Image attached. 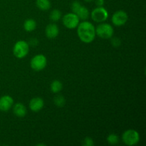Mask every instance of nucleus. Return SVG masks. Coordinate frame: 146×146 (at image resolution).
Wrapping results in <instances>:
<instances>
[{
    "label": "nucleus",
    "mask_w": 146,
    "mask_h": 146,
    "mask_svg": "<svg viewBox=\"0 0 146 146\" xmlns=\"http://www.w3.org/2000/svg\"><path fill=\"white\" fill-rule=\"evenodd\" d=\"M77 34L81 41L89 44L95 39V27L89 21H83L81 24H78Z\"/></svg>",
    "instance_id": "1"
},
{
    "label": "nucleus",
    "mask_w": 146,
    "mask_h": 146,
    "mask_svg": "<svg viewBox=\"0 0 146 146\" xmlns=\"http://www.w3.org/2000/svg\"><path fill=\"white\" fill-rule=\"evenodd\" d=\"M122 140L126 145H135L139 142L140 135L138 131L133 129L125 131L122 135Z\"/></svg>",
    "instance_id": "2"
},
{
    "label": "nucleus",
    "mask_w": 146,
    "mask_h": 146,
    "mask_svg": "<svg viewBox=\"0 0 146 146\" xmlns=\"http://www.w3.org/2000/svg\"><path fill=\"white\" fill-rule=\"evenodd\" d=\"M29 51V45L25 41H19L14 44L13 48V54L17 58H23L28 54Z\"/></svg>",
    "instance_id": "3"
},
{
    "label": "nucleus",
    "mask_w": 146,
    "mask_h": 146,
    "mask_svg": "<svg viewBox=\"0 0 146 146\" xmlns=\"http://www.w3.org/2000/svg\"><path fill=\"white\" fill-rule=\"evenodd\" d=\"M96 34L104 39H108L112 38L113 35V28L109 24L104 23L97 27L96 29Z\"/></svg>",
    "instance_id": "4"
},
{
    "label": "nucleus",
    "mask_w": 146,
    "mask_h": 146,
    "mask_svg": "<svg viewBox=\"0 0 146 146\" xmlns=\"http://www.w3.org/2000/svg\"><path fill=\"white\" fill-rule=\"evenodd\" d=\"M47 60L45 56L43 54H38L36 55L31 58L30 66L31 68L36 71H40L44 69L46 66Z\"/></svg>",
    "instance_id": "5"
},
{
    "label": "nucleus",
    "mask_w": 146,
    "mask_h": 146,
    "mask_svg": "<svg viewBox=\"0 0 146 146\" xmlns=\"http://www.w3.org/2000/svg\"><path fill=\"white\" fill-rule=\"evenodd\" d=\"M79 18L74 13H68L63 17V24L66 28L72 29L78 27L79 24Z\"/></svg>",
    "instance_id": "6"
},
{
    "label": "nucleus",
    "mask_w": 146,
    "mask_h": 146,
    "mask_svg": "<svg viewBox=\"0 0 146 146\" xmlns=\"http://www.w3.org/2000/svg\"><path fill=\"white\" fill-rule=\"evenodd\" d=\"M108 17V11L103 7H98L91 12V18L96 22H104Z\"/></svg>",
    "instance_id": "7"
},
{
    "label": "nucleus",
    "mask_w": 146,
    "mask_h": 146,
    "mask_svg": "<svg viewBox=\"0 0 146 146\" xmlns=\"http://www.w3.org/2000/svg\"><path fill=\"white\" fill-rule=\"evenodd\" d=\"M128 19V16L125 11L123 10L117 11L112 17V22L116 27H121L125 24Z\"/></svg>",
    "instance_id": "8"
},
{
    "label": "nucleus",
    "mask_w": 146,
    "mask_h": 146,
    "mask_svg": "<svg viewBox=\"0 0 146 146\" xmlns=\"http://www.w3.org/2000/svg\"><path fill=\"white\" fill-rule=\"evenodd\" d=\"M14 100L10 96L5 95L0 98V111L7 112L12 107Z\"/></svg>",
    "instance_id": "9"
},
{
    "label": "nucleus",
    "mask_w": 146,
    "mask_h": 146,
    "mask_svg": "<svg viewBox=\"0 0 146 146\" xmlns=\"http://www.w3.org/2000/svg\"><path fill=\"white\" fill-rule=\"evenodd\" d=\"M44 100L40 97L32 98L29 102V108L33 112H38L44 108Z\"/></svg>",
    "instance_id": "10"
},
{
    "label": "nucleus",
    "mask_w": 146,
    "mask_h": 146,
    "mask_svg": "<svg viewBox=\"0 0 146 146\" xmlns=\"http://www.w3.org/2000/svg\"><path fill=\"white\" fill-rule=\"evenodd\" d=\"M45 33L47 38H50V39H54V38H56L57 36L58 35L59 29L56 24H49L46 27Z\"/></svg>",
    "instance_id": "11"
},
{
    "label": "nucleus",
    "mask_w": 146,
    "mask_h": 146,
    "mask_svg": "<svg viewBox=\"0 0 146 146\" xmlns=\"http://www.w3.org/2000/svg\"><path fill=\"white\" fill-rule=\"evenodd\" d=\"M13 112L16 116L19 117V118H23L27 113V108L23 104L17 103L13 107Z\"/></svg>",
    "instance_id": "12"
},
{
    "label": "nucleus",
    "mask_w": 146,
    "mask_h": 146,
    "mask_svg": "<svg viewBox=\"0 0 146 146\" xmlns=\"http://www.w3.org/2000/svg\"><path fill=\"white\" fill-rule=\"evenodd\" d=\"M76 14L78 16L79 19L86 20L88 18V17H89V11H88V9L86 7L81 5L80 8L78 9V11L76 12Z\"/></svg>",
    "instance_id": "13"
},
{
    "label": "nucleus",
    "mask_w": 146,
    "mask_h": 146,
    "mask_svg": "<svg viewBox=\"0 0 146 146\" xmlns=\"http://www.w3.org/2000/svg\"><path fill=\"white\" fill-rule=\"evenodd\" d=\"M36 28V22L33 19H27L24 23V29L26 31H32Z\"/></svg>",
    "instance_id": "14"
},
{
    "label": "nucleus",
    "mask_w": 146,
    "mask_h": 146,
    "mask_svg": "<svg viewBox=\"0 0 146 146\" xmlns=\"http://www.w3.org/2000/svg\"><path fill=\"white\" fill-rule=\"evenodd\" d=\"M36 7L42 11H47L51 8V2L49 0H36Z\"/></svg>",
    "instance_id": "15"
},
{
    "label": "nucleus",
    "mask_w": 146,
    "mask_h": 146,
    "mask_svg": "<svg viewBox=\"0 0 146 146\" xmlns=\"http://www.w3.org/2000/svg\"><path fill=\"white\" fill-rule=\"evenodd\" d=\"M50 88H51V91L54 94H58V93H59L62 90L63 84L58 80H54V81H53L51 82V86H50Z\"/></svg>",
    "instance_id": "16"
},
{
    "label": "nucleus",
    "mask_w": 146,
    "mask_h": 146,
    "mask_svg": "<svg viewBox=\"0 0 146 146\" xmlns=\"http://www.w3.org/2000/svg\"><path fill=\"white\" fill-rule=\"evenodd\" d=\"M54 103L57 107L58 108H62L66 104V99L63 96L57 95L56 96L54 97Z\"/></svg>",
    "instance_id": "17"
},
{
    "label": "nucleus",
    "mask_w": 146,
    "mask_h": 146,
    "mask_svg": "<svg viewBox=\"0 0 146 146\" xmlns=\"http://www.w3.org/2000/svg\"><path fill=\"white\" fill-rule=\"evenodd\" d=\"M61 15L62 14H61V11H59L58 9H54L50 13L49 18L51 21L56 22V21H58L61 19Z\"/></svg>",
    "instance_id": "18"
},
{
    "label": "nucleus",
    "mask_w": 146,
    "mask_h": 146,
    "mask_svg": "<svg viewBox=\"0 0 146 146\" xmlns=\"http://www.w3.org/2000/svg\"><path fill=\"white\" fill-rule=\"evenodd\" d=\"M107 141H108V143L110 145H114L118 143V142H119V138H118V136L116 134L111 133L110 135H108V136L107 137Z\"/></svg>",
    "instance_id": "19"
},
{
    "label": "nucleus",
    "mask_w": 146,
    "mask_h": 146,
    "mask_svg": "<svg viewBox=\"0 0 146 146\" xmlns=\"http://www.w3.org/2000/svg\"><path fill=\"white\" fill-rule=\"evenodd\" d=\"M83 145L84 146H94V141L90 137H86L83 141Z\"/></svg>",
    "instance_id": "20"
},
{
    "label": "nucleus",
    "mask_w": 146,
    "mask_h": 146,
    "mask_svg": "<svg viewBox=\"0 0 146 146\" xmlns=\"http://www.w3.org/2000/svg\"><path fill=\"white\" fill-rule=\"evenodd\" d=\"M81 6V3L78 1H75L72 3V5H71V9H72L73 13L76 14L77 11H78V9L80 8V7Z\"/></svg>",
    "instance_id": "21"
},
{
    "label": "nucleus",
    "mask_w": 146,
    "mask_h": 146,
    "mask_svg": "<svg viewBox=\"0 0 146 146\" xmlns=\"http://www.w3.org/2000/svg\"><path fill=\"white\" fill-rule=\"evenodd\" d=\"M111 44H112L113 46L117 48V47H119L121 46V41L120 38H117V37H114V38H111Z\"/></svg>",
    "instance_id": "22"
},
{
    "label": "nucleus",
    "mask_w": 146,
    "mask_h": 146,
    "mask_svg": "<svg viewBox=\"0 0 146 146\" xmlns=\"http://www.w3.org/2000/svg\"><path fill=\"white\" fill-rule=\"evenodd\" d=\"M28 44L29 45L32 46H37L38 44V41L36 38H32L31 39L29 40Z\"/></svg>",
    "instance_id": "23"
},
{
    "label": "nucleus",
    "mask_w": 146,
    "mask_h": 146,
    "mask_svg": "<svg viewBox=\"0 0 146 146\" xmlns=\"http://www.w3.org/2000/svg\"><path fill=\"white\" fill-rule=\"evenodd\" d=\"M96 4L97 7H103L104 4V0H96Z\"/></svg>",
    "instance_id": "24"
},
{
    "label": "nucleus",
    "mask_w": 146,
    "mask_h": 146,
    "mask_svg": "<svg viewBox=\"0 0 146 146\" xmlns=\"http://www.w3.org/2000/svg\"><path fill=\"white\" fill-rule=\"evenodd\" d=\"M37 145H38V146H39V145L44 146V145H45V144H44V143H38V144H37Z\"/></svg>",
    "instance_id": "25"
},
{
    "label": "nucleus",
    "mask_w": 146,
    "mask_h": 146,
    "mask_svg": "<svg viewBox=\"0 0 146 146\" xmlns=\"http://www.w3.org/2000/svg\"><path fill=\"white\" fill-rule=\"evenodd\" d=\"M86 1H94V0H85Z\"/></svg>",
    "instance_id": "26"
}]
</instances>
